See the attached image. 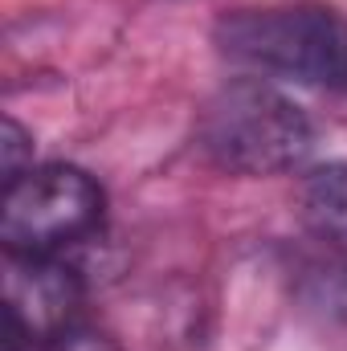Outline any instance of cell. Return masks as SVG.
<instances>
[{
  "label": "cell",
  "instance_id": "cell-3",
  "mask_svg": "<svg viewBox=\"0 0 347 351\" xmlns=\"http://www.w3.org/2000/svg\"><path fill=\"white\" fill-rule=\"evenodd\" d=\"M106 196L98 180L74 164H41L4 184L0 237L8 254L58 258L102 225Z\"/></svg>",
  "mask_w": 347,
  "mask_h": 351
},
{
  "label": "cell",
  "instance_id": "cell-5",
  "mask_svg": "<svg viewBox=\"0 0 347 351\" xmlns=\"http://www.w3.org/2000/svg\"><path fill=\"white\" fill-rule=\"evenodd\" d=\"M294 298L302 311L347 323V229H327L294 250Z\"/></svg>",
  "mask_w": 347,
  "mask_h": 351
},
{
  "label": "cell",
  "instance_id": "cell-7",
  "mask_svg": "<svg viewBox=\"0 0 347 351\" xmlns=\"http://www.w3.org/2000/svg\"><path fill=\"white\" fill-rule=\"evenodd\" d=\"M0 152H4V184H12L16 176H25L33 168V139L25 135V127L16 119H4V143H0Z\"/></svg>",
  "mask_w": 347,
  "mask_h": 351
},
{
  "label": "cell",
  "instance_id": "cell-6",
  "mask_svg": "<svg viewBox=\"0 0 347 351\" xmlns=\"http://www.w3.org/2000/svg\"><path fill=\"white\" fill-rule=\"evenodd\" d=\"M25 351H123V348L106 331H98V327L70 323V327L53 331L49 339H41V343H33V348H25Z\"/></svg>",
  "mask_w": 347,
  "mask_h": 351
},
{
  "label": "cell",
  "instance_id": "cell-2",
  "mask_svg": "<svg viewBox=\"0 0 347 351\" xmlns=\"http://www.w3.org/2000/svg\"><path fill=\"white\" fill-rule=\"evenodd\" d=\"M196 139L221 172L233 176L294 172L315 152L307 110L258 78H233L217 90L200 110Z\"/></svg>",
  "mask_w": 347,
  "mask_h": 351
},
{
  "label": "cell",
  "instance_id": "cell-1",
  "mask_svg": "<svg viewBox=\"0 0 347 351\" xmlns=\"http://www.w3.org/2000/svg\"><path fill=\"white\" fill-rule=\"evenodd\" d=\"M213 41L254 74L347 94V21L331 8H237L217 21Z\"/></svg>",
  "mask_w": 347,
  "mask_h": 351
},
{
  "label": "cell",
  "instance_id": "cell-4",
  "mask_svg": "<svg viewBox=\"0 0 347 351\" xmlns=\"http://www.w3.org/2000/svg\"><path fill=\"white\" fill-rule=\"evenodd\" d=\"M82 306V278L74 265L41 254H8L4 265V327H8V348L25 351L53 331L78 323Z\"/></svg>",
  "mask_w": 347,
  "mask_h": 351
}]
</instances>
